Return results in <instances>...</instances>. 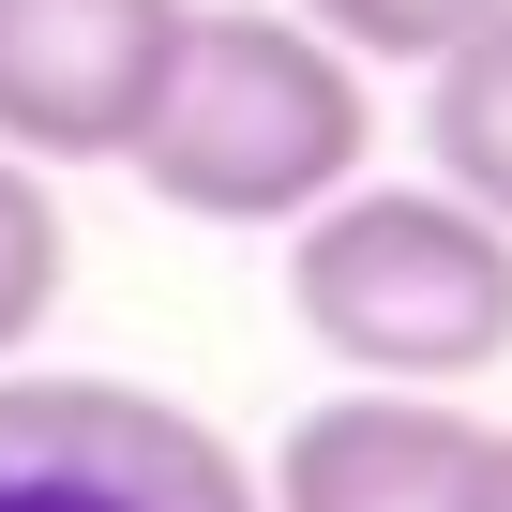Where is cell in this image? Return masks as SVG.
<instances>
[{
	"label": "cell",
	"mask_w": 512,
	"mask_h": 512,
	"mask_svg": "<svg viewBox=\"0 0 512 512\" xmlns=\"http://www.w3.org/2000/svg\"><path fill=\"white\" fill-rule=\"evenodd\" d=\"M377 151V91L317 16H211L181 0L166 76L121 136V166L181 211V226H302L317 196H347Z\"/></svg>",
	"instance_id": "cell-1"
},
{
	"label": "cell",
	"mask_w": 512,
	"mask_h": 512,
	"mask_svg": "<svg viewBox=\"0 0 512 512\" xmlns=\"http://www.w3.org/2000/svg\"><path fill=\"white\" fill-rule=\"evenodd\" d=\"M287 317L347 377H497L512 362V226L452 181H347L287 226Z\"/></svg>",
	"instance_id": "cell-2"
},
{
	"label": "cell",
	"mask_w": 512,
	"mask_h": 512,
	"mask_svg": "<svg viewBox=\"0 0 512 512\" xmlns=\"http://www.w3.org/2000/svg\"><path fill=\"white\" fill-rule=\"evenodd\" d=\"M0 512H272L256 467L136 377H0Z\"/></svg>",
	"instance_id": "cell-3"
},
{
	"label": "cell",
	"mask_w": 512,
	"mask_h": 512,
	"mask_svg": "<svg viewBox=\"0 0 512 512\" xmlns=\"http://www.w3.org/2000/svg\"><path fill=\"white\" fill-rule=\"evenodd\" d=\"M181 0H0V151L31 166H121Z\"/></svg>",
	"instance_id": "cell-4"
},
{
	"label": "cell",
	"mask_w": 512,
	"mask_h": 512,
	"mask_svg": "<svg viewBox=\"0 0 512 512\" xmlns=\"http://www.w3.org/2000/svg\"><path fill=\"white\" fill-rule=\"evenodd\" d=\"M482 467H497V422L467 392H407V377H362L332 407L287 422L272 452V512H482Z\"/></svg>",
	"instance_id": "cell-5"
},
{
	"label": "cell",
	"mask_w": 512,
	"mask_h": 512,
	"mask_svg": "<svg viewBox=\"0 0 512 512\" xmlns=\"http://www.w3.org/2000/svg\"><path fill=\"white\" fill-rule=\"evenodd\" d=\"M422 151H437V181H452L467 211L512 226V0L422 61Z\"/></svg>",
	"instance_id": "cell-6"
},
{
	"label": "cell",
	"mask_w": 512,
	"mask_h": 512,
	"mask_svg": "<svg viewBox=\"0 0 512 512\" xmlns=\"http://www.w3.org/2000/svg\"><path fill=\"white\" fill-rule=\"evenodd\" d=\"M61 287H76V226H61V196H46L31 151H0V362H31V332L61 317Z\"/></svg>",
	"instance_id": "cell-7"
},
{
	"label": "cell",
	"mask_w": 512,
	"mask_h": 512,
	"mask_svg": "<svg viewBox=\"0 0 512 512\" xmlns=\"http://www.w3.org/2000/svg\"><path fill=\"white\" fill-rule=\"evenodd\" d=\"M287 16H317V31L377 76V61H437L452 31H482V16H497V0H287Z\"/></svg>",
	"instance_id": "cell-8"
},
{
	"label": "cell",
	"mask_w": 512,
	"mask_h": 512,
	"mask_svg": "<svg viewBox=\"0 0 512 512\" xmlns=\"http://www.w3.org/2000/svg\"><path fill=\"white\" fill-rule=\"evenodd\" d=\"M482 512H512V437H497V467H482Z\"/></svg>",
	"instance_id": "cell-9"
}]
</instances>
